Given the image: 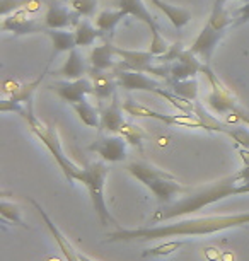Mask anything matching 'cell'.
<instances>
[{"instance_id": "obj_8", "label": "cell", "mask_w": 249, "mask_h": 261, "mask_svg": "<svg viewBox=\"0 0 249 261\" xmlns=\"http://www.w3.org/2000/svg\"><path fill=\"white\" fill-rule=\"evenodd\" d=\"M0 29L4 33H12L16 36H24V34H36V33H43L46 34L48 28L45 24L36 22L34 19L27 16L26 9H19V11H14L9 16L2 17V24H0Z\"/></svg>"}, {"instance_id": "obj_11", "label": "cell", "mask_w": 249, "mask_h": 261, "mask_svg": "<svg viewBox=\"0 0 249 261\" xmlns=\"http://www.w3.org/2000/svg\"><path fill=\"white\" fill-rule=\"evenodd\" d=\"M203 67H205V63L202 60H198V57L195 55V53H191L189 50H184L178 60L169 63L171 81H184V79H193L197 73L203 72Z\"/></svg>"}, {"instance_id": "obj_21", "label": "cell", "mask_w": 249, "mask_h": 261, "mask_svg": "<svg viewBox=\"0 0 249 261\" xmlns=\"http://www.w3.org/2000/svg\"><path fill=\"white\" fill-rule=\"evenodd\" d=\"M46 36L50 38L51 46H53V55L62 51H72L74 48H77L75 41V33L74 31H67V29H48Z\"/></svg>"}, {"instance_id": "obj_35", "label": "cell", "mask_w": 249, "mask_h": 261, "mask_svg": "<svg viewBox=\"0 0 249 261\" xmlns=\"http://www.w3.org/2000/svg\"><path fill=\"white\" fill-rule=\"evenodd\" d=\"M234 19H236V21H234L236 26H241V24H244V22H249V2H246L242 7L237 9L236 14H234Z\"/></svg>"}, {"instance_id": "obj_4", "label": "cell", "mask_w": 249, "mask_h": 261, "mask_svg": "<svg viewBox=\"0 0 249 261\" xmlns=\"http://www.w3.org/2000/svg\"><path fill=\"white\" fill-rule=\"evenodd\" d=\"M108 172L109 169L104 162H92V164H87L86 167H80L75 181L82 183L89 191L92 208H94L96 215L99 217V222L102 225H118L116 219L111 215L104 198V186Z\"/></svg>"}, {"instance_id": "obj_16", "label": "cell", "mask_w": 249, "mask_h": 261, "mask_svg": "<svg viewBox=\"0 0 249 261\" xmlns=\"http://www.w3.org/2000/svg\"><path fill=\"white\" fill-rule=\"evenodd\" d=\"M116 58H118V55H116V46L113 43L106 41L99 46H94V50L91 51L89 62L94 70L108 72L109 68H113L116 65Z\"/></svg>"}, {"instance_id": "obj_27", "label": "cell", "mask_w": 249, "mask_h": 261, "mask_svg": "<svg viewBox=\"0 0 249 261\" xmlns=\"http://www.w3.org/2000/svg\"><path fill=\"white\" fill-rule=\"evenodd\" d=\"M0 215H2V219L7 220V222L16 224L22 229H27V225L22 222L21 210H19V206L16 203H12V201H7L6 198L0 200Z\"/></svg>"}, {"instance_id": "obj_7", "label": "cell", "mask_w": 249, "mask_h": 261, "mask_svg": "<svg viewBox=\"0 0 249 261\" xmlns=\"http://www.w3.org/2000/svg\"><path fill=\"white\" fill-rule=\"evenodd\" d=\"M50 89L55 92V94L60 97L63 102L67 105H75V102H80L87 99V96L94 94V86H92L91 77H80L75 79V81H57L50 84Z\"/></svg>"}, {"instance_id": "obj_15", "label": "cell", "mask_w": 249, "mask_h": 261, "mask_svg": "<svg viewBox=\"0 0 249 261\" xmlns=\"http://www.w3.org/2000/svg\"><path fill=\"white\" fill-rule=\"evenodd\" d=\"M123 105H120L116 94L113 99L109 101V105L101 111V130L108 132V134H120L121 126H123Z\"/></svg>"}, {"instance_id": "obj_3", "label": "cell", "mask_w": 249, "mask_h": 261, "mask_svg": "<svg viewBox=\"0 0 249 261\" xmlns=\"http://www.w3.org/2000/svg\"><path fill=\"white\" fill-rule=\"evenodd\" d=\"M16 113L26 120V123L29 125V128H31L33 134L43 142V145H45L46 149L50 150V154L55 157L57 164L60 166L65 179L68 181V183H74V181L77 179V174H79L80 167L68 159V155H65V152H63V149H62L60 139H58V135H57V130H53L51 126L43 125V123L38 120L36 115H34V111H33V102L19 105Z\"/></svg>"}, {"instance_id": "obj_29", "label": "cell", "mask_w": 249, "mask_h": 261, "mask_svg": "<svg viewBox=\"0 0 249 261\" xmlns=\"http://www.w3.org/2000/svg\"><path fill=\"white\" fill-rule=\"evenodd\" d=\"M118 135L123 137L130 145H135V147H139V149H142V142L145 139V134L142 132L140 126L131 125V123H126V121L123 123V126H121Z\"/></svg>"}, {"instance_id": "obj_26", "label": "cell", "mask_w": 249, "mask_h": 261, "mask_svg": "<svg viewBox=\"0 0 249 261\" xmlns=\"http://www.w3.org/2000/svg\"><path fill=\"white\" fill-rule=\"evenodd\" d=\"M169 89L174 92L176 96L183 97L186 101H197L198 97V82L197 79H184V81H171Z\"/></svg>"}, {"instance_id": "obj_31", "label": "cell", "mask_w": 249, "mask_h": 261, "mask_svg": "<svg viewBox=\"0 0 249 261\" xmlns=\"http://www.w3.org/2000/svg\"><path fill=\"white\" fill-rule=\"evenodd\" d=\"M150 33H152V38H150V48H149V51L152 53L154 57H162L164 53L169 50L171 45H168V41H165V39L160 36L159 28L150 29Z\"/></svg>"}, {"instance_id": "obj_19", "label": "cell", "mask_w": 249, "mask_h": 261, "mask_svg": "<svg viewBox=\"0 0 249 261\" xmlns=\"http://www.w3.org/2000/svg\"><path fill=\"white\" fill-rule=\"evenodd\" d=\"M152 4L169 19L171 24H173L176 29L184 28L191 21V12H189L188 9L179 7V6H171V4L164 2V0H152Z\"/></svg>"}, {"instance_id": "obj_37", "label": "cell", "mask_w": 249, "mask_h": 261, "mask_svg": "<svg viewBox=\"0 0 249 261\" xmlns=\"http://www.w3.org/2000/svg\"><path fill=\"white\" fill-rule=\"evenodd\" d=\"M79 259H80V261H96V259H91L89 256H86V254H80V253H79Z\"/></svg>"}, {"instance_id": "obj_30", "label": "cell", "mask_w": 249, "mask_h": 261, "mask_svg": "<svg viewBox=\"0 0 249 261\" xmlns=\"http://www.w3.org/2000/svg\"><path fill=\"white\" fill-rule=\"evenodd\" d=\"M68 4L74 9V12L79 14L80 17L94 16L97 9V0H68Z\"/></svg>"}, {"instance_id": "obj_32", "label": "cell", "mask_w": 249, "mask_h": 261, "mask_svg": "<svg viewBox=\"0 0 249 261\" xmlns=\"http://www.w3.org/2000/svg\"><path fill=\"white\" fill-rule=\"evenodd\" d=\"M226 135L231 137V139L237 144V147L249 149V130L247 128H227Z\"/></svg>"}, {"instance_id": "obj_1", "label": "cell", "mask_w": 249, "mask_h": 261, "mask_svg": "<svg viewBox=\"0 0 249 261\" xmlns=\"http://www.w3.org/2000/svg\"><path fill=\"white\" fill-rule=\"evenodd\" d=\"M249 225V212L232 215H207V217H181L173 224L144 225L136 229H121L106 234L109 243L123 241H147L159 238H183V236H205L215 234L227 229Z\"/></svg>"}, {"instance_id": "obj_28", "label": "cell", "mask_w": 249, "mask_h": 261, "mask_svg": "<svg viewBox=\"0 0 249 261\" xmlns=\"http://www.w3.org/2000/svg\"><path fill=\"white\" fill-rule=\"evenodd\" d=\"M184 244V241H169V243H164L160 246H155V248H149L145 249L144 253H142V256L144 258H160V256H169L173 254L174 251L181 249Z\"/></svg>"}, {"instance_id": "obj_2", "label": "cell", "mask_w": 249, "mask_h": 261, "mask_svg": "<svg viewBox=\"0 0 249 261\" xmlns=\"http://www.w3.org/2000/svg\"><path fill=\"white\" fill-rule=\"evenodd\" d=\"M246 193H249V183H241L237 174L229 176L226 179L203 186V188L189 190V193L178 201H173L169 205H160V208L155 210V214L150 217L149 225L164 224L168 220L188 217L195 214V212L205 208V206L217 203L220 200L231 198V196L246 195Z\"/></svg>"}, {"instance_id": "obj_5", "label": "cell", "mask_w": 249, "mask_h": 261, "mask_svg": "<svg viewBox=\"0 0 249 261\" xmlns=\"http://www.w3.org/2000/svg\"><path fill=\"white\" fill-rule=\"evenodd\" d=\"M231 22L232 17L226 7H212V12H210L207 24L203 26V29L200 31L197 39H195L193 45L188 50L202 58L203 63L210 65L213 51H215L218 41H220L224 33H226V29L231 26Z\"/></svg>"}, {"instance_id": "obj_10", "label": "cell", "mask_w": 249, "mask_h": 261, "mask_svg": "<svg viewBox=\"0 0 249 261\" xmlns=\"http://www.w3.org/2000/svg\"><path fill=\"white\" fill-rule=\"evenodd\" d=\"M144 186H147V188L152 191V195L157 198L160 205L173 203L178 195H183V193H186V191H189V188L183 186L178 179H176V176L149 181V183H145Z\"/></svg>"}, {"instance_id": "obj_6", "label": "cell", "mask_w": 249, "mask_h": 261, "mask_svg": "<svg viewBox=\"0 0 249 261\" xmlns=\"http://www.w3.org/2000/svg\"><path fill=\"white\" fill-rule=\"evenodd\" d=\"M123 110L126 115L136 116V118H152L165 125H178V126H188V128H202V130L208 132L207 123L202 121L197 115L193 113H179V115H162L159 111H154L150 108L140 105L133 99H126L123 102Z\"/></svg>"}, {"instance_id": "obj_20", "label": "cell", "mask_w": 249, "mask_h": 261, "mask_svg": "<svg viewBox=\"0 0 249 261\" xmlns=\"http://www.w3.org/2000/svg\"><path fill=\"white\" fill-rule=\"evenodd\" d=\"M118 6H120V9H123L128 16H133L135 19H139V21H142L144 24H147L150 29L159 28L154 16L150 14L149 9L145 7L144 0H120Z\"/></svg>"}, {"instance_id": "obj_12", "label": "cell", "mask_w": 249, "mask_h": 261, "mask_svg": "<svg viewBox=\"0 0 249 261\" xmlns=\"http://www.w3.org/2000/svg\"><path fill=\"white\" fill-rule=\"evenodd\" d=\"M80 16L77 12H72L67 6L60 2H50L46 7L45 21L43 24L48 29H67L70 26H75L80 21Z\"/></svg>"}, {"instance_id": "obj_34", "label": "cell", "mask_w": 249, "mask_h": 261, "mask_svg": "<svg viewBox=\"0 0 249 261\" xmlns=\"http://www.w3.org/2000/svg\"><path fill=\"white\" fill-rule=\"evenodd\" d=\"M237 152H239V157L242 159V169L236 172V174L241 183H249V149L237 147Z\"/></svg>"}, {"instance_id": "obj_14", "label": "cell", "mask_w": 249, "mask_h": 261, "mask_svg": "<svg viewBox=\"0 0 249 261\" xmlns=\"http://www.w3.org/2000/svg\"><path fill=\"white\" fill-rule=\"evenodd\" d=\"M116 55L121 60L123 68L128 70H136V72H150V68L154 65L155 58L150 51H135V50H121L116 46Z\"/></svg>"}, {"instance_id": "obj_22", "label": "cell", "mask_w": 249, "mask_h": 261, "mask_svg": "<svg viewBox=\"0 0 249 261\" xmlns=\"http://www.w3.org/2000/svg\"><path fill=\"white\" fill-rule=\"evenodd\" d=\"M46 72H48V67L41 72V75H40V77H36V79H34V81H31V82L14 84V89H12L11 97H9V99L14 101V102H21V105L31 102L34 91H36V89H38V86H40V84L43 82V79H45Z\"/></svg>"}, {"instance_id": "obj_36", "label": "cell", "mask_w": 249, "mask_h": 261, "mask_svg": "<svg viewBox=\"0 0 249 261\" xmlns=\"http://www.w3.org/2000/svg\"><path fill=\"white\" fill-rule=\"evenodd\" d=\"M227 2L229 0H215V2H213V7H226Z\"/></svg>"}, {"instance_id": "obj_17", "label": "cell", "mask_w": 249, "mask_h": 261, "mask_svg": "<svg viewBox=\"0 0 249 261\" xmlns=\"http://www.w3.org/2000/svg\"><path fill=\"white\" fill-rule=\"evenodd\" d=\"M91 81H92V86H94V96L97 97V99L99 101L113 99L115 89L118 87L116 79H115V73L113 75H109V73L104 72V70H94V68H92Z\"/></svg>"}, {"instance_id": "obj_23", "label": "cell", "mask_w": 249, "mask_h": 261, "mask_svg": "<svg viewBox=\"0 0 249 261\" xmlns=\"http://www.w3.org/2000/svg\"><path fill=\"white\" fill-rule=\"evenodd\" d=\"M75 41H77V48L79 46H92L96 43V39L101 36V31L97 29L94 24H91L87 19H82L75 24Z\"/></svg>"}, {"instance_id": "obj_13", "label": "cell", "mask_w": 249, "mask_h": 261, "mask_svg": "<svg viewBox=\"0 0 249 261\" xmlns=\"http://www.w3.org/2000/svg\"><path fill=\"white\" fill-rule=\"evenodd\" d=\"M29 201H31V203L34 205V208L38 210V214L41 215V219L45 220V224H46L48 230H50L51 236L55 238V241L58 243V246H60V251L63 253V256H65V259H67V261H80V259H79V253H77V251L74 249V246L70 244V241H68V238H65L62 230L57 227L55 222H53V220L50 219V215H48L46 212H45V208H43V206H41L40 203H38V201L34 200V198H29Z\"/></svg>"}, {"instance_id": "obj_25", "label": "cell", "mask_w": 249, "mask_h": 261, "mask_svg": "<svg viewBox=\"0 0 249 261\" xmlns=\"http://www.w3.org/2000/svg\"><path fill=\"white\" fill-rule=\"evenodd\" d=\"M126 16H128V14L120 7L116 9V11H113V9H106V11H101L97 14L96 28L99 29L101 33H111L120 24L121 19H125Z\"/></svg>"}, {"instance_id": "obj_24", "label": "cell", "mask_w": 249, "mask_h": 261, "mask_svg": "<svg viewBox=\"0 0 249 261\" xmlns=\"http://www.w3.org/2000/svg\"><path fill=\"white\" fill-rule=\"evenodd\" d=\"M72 110L79 116V120L89 128H99L101 126V111H97L89 101L84 99L80 102L72 105Z\"/></svg>"}, {"instance_id": "obj_9", "label": "cell", "mask_w": 249, "mask_h": 261, "mask_svg": "<svg viewBox=\"0 0 249 261\" xmlns=\"http://www.w3.org/2000/svg\"><path fill=\"white\" fill-rule=\"evenodd\" d=\"M126 149L128 142L118 134H109L104 137H99L89 145V150L96 152L102 157L106 162H121L126 159Z\"/></svg>"}, {"instance_id": "obj_33", "label": "cell", "mask_w": 249, "mask_h": 261, "mask_svg": "<svg viewBox=\"0 0 249 261\" xmlns=\"http://www.w3.org/2000/svg\"><path fill=\"white\" fill-rule=\"evenodd\" d=\"M31 4V0H2L0 2V14L4 16H9L14 11H19L22 7H27Z\"/></svg>"}, {"instance_id": "obj_18", "label": "cell", "mask_w": 249, "mask_h": 261, "mask_svg": "<svg viewBox=\"0 0 249 261\" xmlns=\"http://www.w3.org/2000/svg\"><path fill=\"white\" fill-rule=\"evenodd\" d=\"M86 70L87 68H86L84 57H82V53L77 50V48H74L72 51H68L65 63H63L62 68L57 73L62 79H65V81H75V79L84 77Z\"/></svg>"}]
</instances>
